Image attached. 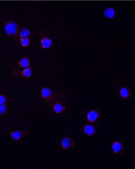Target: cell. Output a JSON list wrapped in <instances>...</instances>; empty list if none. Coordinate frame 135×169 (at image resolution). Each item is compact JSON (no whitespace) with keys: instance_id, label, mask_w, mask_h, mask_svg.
Wrapping results in <instances>:
<instances>
[{"instance_id":"1","label":"cell","mask_w":135,"mask_h":169,"mask_svg":"<svg viewBox=\"0 0 135 169\" xmlns=\"http://www.w3.org/2000/svg\"><path fill=\"white\" fill-rule=\"evenodd\" d=\"M40 95L44 100L45 103L48 105H52L54 103V100L58 98L67 97L66 95L57 93L51 89L47 87L42 88L40 91Z\"/></svg>"},{"instance_id":"2","label":"cell","mask_w":135,"mask_h":169,"mask_svg":"<svg viewBox=\"0 0 135 169\" xmlns=\"http://www.w3.org/2000/svg\"><path fill=\"white\" fill-rule=\"evenodd\" d=\"M5 30L6 34L11 37H16L19 33L18 26L14 21L7 22L5 25Z\"/></svg>"},{"instance_id":"3","label":"cell","mask_w":135,"mask_h":169,"mask_svg":"<svg viewBox=\"0 0 135 169\" xmlns=\"http://www.w3.org/2000/svg\"><path fill=\"white\" fill-rule=\"evenodd\" d=\"M61 148L63 150H68L73 147L75 144V141L74 139L68 137H65L60 141Z\"/></svg>"},{"instance_id":"4","label":"cell","mask_w":135,"mask_h":169,"mask_svg":"<svg viewBox=\"0 0 135 169\" xmlns=\"http://www.w3.org/2000/svg\"><path fill=\"white\" fill-rule=\"evenodd\" d=\"M111 149L113 153L117 155H122L125 151L123 144L119 141L114 142L111 145Z\"/></svg>"},{"instance_id":"5","label":"cell","mask_w":135,"mask_h":169,"mask_svg":"<svg viewBox=\"0 0 135 169\" xmlns=\"http://www.w3.org/2000/svg\"><path fill=\"white\" fill-rule=\"evenodd\" d=\"M53 109L55 113L60 114L65 112L66 110V108L59 100L57 99L55 101Z\"/></svg>"},{"instance_id":"6","label":"cell","mask_w":135,"mask_h":169,"mask_svg":"<svg viewBox=\"0 0 135 169\" xmlns=\"http://www.w3.org/2000/svg\"><path fill=\"white\" fill-rule=\"evenodd\" d=\"M100 114L95 110H91L88 112L87 114V119L89 123H93L97 121L100 117Z\"/></svg>"},{"instance_id":"7","label":"cell","mask_w":135,"mask_h":169,"mask_svg":"<svg viewBox=\"0 0 135 169\" xmlns=\"http://www.w3.org/2000/svg\"><path fill=\"white\" fill-rule=\"evenodd\" d=\"M97 130L95 127L91 124H89L85 125L84 127V134L88 136H92L96 133Z\"/></svg>"},{"instance_id":"8","label":"cell","mask_w":135,"mask_h":169,"mask_svg":"<svg viewBox=\"0 0 135 169\" xmlns=\"http://www.w3.org/2000/svg\"><path fill=\"white\" fill-rule=\"evenodd\" d=\"M26 133V131H25L16 130V131L12 132L10 134V137L12 140L18 141V140H20L25 135Z\"/></svg>"},{"instance_id":"9","label":"cell","mask_w":135,"mask_h":169,"mask_svg":"<svg viewBox=\"0 0 135 169\" xmlns=\"http://www.w3.org/2000/svg\"><path fill=\"white\" fill-rule=\"evenodd\" d=\"M104 16L106 18L112 20L116 15V10L114 7H108L104 10Z\"/></svg>"},{"instance_id":"10","label":"cell","mask_w":135,"mask_h":169,"mask_svg":"<svg viewBox=\"0 0 135 169\" xmlns=\"http://www.w3.org/2000/svg\"><path fill=\"white\" fill-rule=\"evenodd\" d=\"M119 95L123 99H127L131 96V93L130 89L126 87H124L121 88V90H119Z\"/></svg>"},{"instance_id":"11","label":"cell","mask_w":135,"mask_h":169,"mask_svg":"<svg viewBox=\"0 0 135 169\" xmlns=\"http://www.w3.org/2000/svg\"><path fill=\"white\" fill-rule=\"evenodd\" d=\"M42 47L44 49H48L51 46L52 44V41L51 39L46 38H43L40 41Z\"/></svg>"},{"instance_id":"12","label":"cell","mask_w":135,"mask_h":169,"mask_svg":"<svg viewBox=\"0 0 135 169\" xmlns=\"http://www.w3.org/2000/svg\"><path fill=\"white\" fill-rule=\"evenodd\" d=\"M18 65L20 67L25 69V68L29 67L30 62L29 60L27 58H22L19 61Z\"/></svg>"},{"instance_id":"13","label":"cell","mask_w":135,"mask_h":169,"mask_svg":"<svg viewBox=\"0 0 135 169\" xmlns=\"http://www.w3.org/2000/svg\"><path fill=\"white\" fill-rule=\"evenodd\" d=\"M20 37L21 38H29L30 35V31L27 28H22L19 32Z\"/></svg>"},{"instance_id":"14","label":"cell","mask_w":135,"mask_h":169,"mask_svg":"<svg viewBox=\"0 0 135 169\" xmlns=\"http://www.w3.org/2000/svg\"><path fill=\"white\" fill-rule=\"evenodd\" d=\"M21 74H22V76H23L24 77L29 78V77H30L32 76V68L30 67L25 68L23 71H22V72H21Z\"/></svg>"},{"instance_id":"15","label":"cell","mask_w":135,"mask_h":169,"mask_svg":"<svg viewBox=\"0 0 135 169\" xmlns=\"http://www.w3.org/2000/svg\"><path fill=\"white\" fill-rule=\"evenodd\" d=\"M7 108L8 106L7 104L0 105V116H5L6 115L7 113Z\"/></svg>"},{"instance_id":"16","label":"cell","mask_w":135,"mask_h":169,"mask_svg":"<svg viewBox=\"0 0 135 169\" xmlns=\"http://www.w3.org/2000/svg\"><path fill=\"white\" fill-rule=\"evenodd\" d=\"M20 43L22 46H29L30 44V40L28 38H21V39H20Z\"/></svg>"},{"instance_id":"17","label":"cell","mask_w":135,"mask_h":169,"mask_svg":"<svg viewBox=\"0 0 135 169\" xmlns=\"http://www.w3.org/2000/svg\"><path fill=\"white\" fill-rule=\"evenodd\" d=\"M7 98L4 95H0V105L7 104Z\"/></svg>"}]
</instances>
